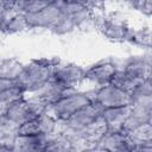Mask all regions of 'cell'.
I'll list each match as a JSON object with an SVG mask.
<instances>
[{"label": "cell", "mask_w": 152, "mask_h": 152, "mask_svg": "<svg viewBox=\"0 0 152 152\" xmlns=\"http://www.w3.org/2000/svg\"><path fill=\"white\" fill-rule=\"evenodd\" d=\"M57 62L55 59H34L24 64L17 77L19 87L26 94L33 93L51 78L53 66Z\"/></svg>", "instance_id": "6da1fadb"}, {"label": "cell", "mask_w": 152, "mask_h": 152, "mask_svg": "<svg viewBox=\"0 0 152 152\" xmlns=\"http://www.w3.org/2000/svg\"><path fill=\"white\" fill-rule=\"evenodd\" d=\"M30 95V94H28ZM48 106L43 103L39 99L33 95L28 97L25 95L24 97L14 101L6 112V118L17 124L18 126L37 118L38 115L46 112Z\"/></svg>", "instance_id": "7a4b0ae2"}, {"label": "cell", "mask_w": 152, "mask_h": 152, "mask_svg": "<svg viewBox=\"0 0 152 152\" xmlns=\"http://www.w3.org/2000/svg\"><path fill=\"white\" fill-rule=\"evenodd\" d=\"M89 102L91 101L88 97L87 93H80L76 90L50 104L46 108V113L50 114L55 120H66L77 109Z\"/></svg>", "instance_id": "3957f363"}, {"label": "cell", "mask_w": 152, "mask_h": 152, "mask_svg": "<svg viewBox=\"0 0 152 152\" xmlns=\"http://www.w3.org/2000/svg\"><path fill=\"white\" fill-rule=\"evenodd\" d=\"M94 101L102 109H104L131 104V96L127 91L121 90L115 86L108 83L96 89Z\"/></svg>", "instance_id": "277c9868"}, {"label": "cell", "mask_w": 152, "mask_h": 152, "mask_svg": "<svg viewBox=\"0 0 152 152\" xmlns=\"http://www.w3.org/2000/svg\"><path fill=\"white\" fill-rule=\"evenodd\" d=\"M100 32L112 42H129L132 27L115 17H102L97 23Z\"/></svg>", "instance_id": "5b68a950"}, {"label": "cell", "mask_w": 152, "mask_h": 152, "mask_svg": "<svg viewBox=\"0 0 152 152\" xmlns=\"http://www.w3.org/2000/svg\"><path fill=\"white\" fill-rule=\"evenodd\" d=\"M30 28H49L51 30L61 19L62 11L58 0H55L43 10L32 13L25 14Z\"/></svg>", "instance_id": "8992f818"}, {"label": "cell", "mask_w": 152, "mask_h": 152, "mask_svg": "<svg viewBox=\"0 0 152 152\" xmlns=\"http://www.w3.org/2000/svg\"><path fill=\"white\" fill-rule=\"evenodd\" d=\"M84 72L86 70L82 69L80 65L72 63H59L57 62L53 66L52 78L59 82L61 84L65 86L66 88L76 89L84 82Z\"/></svg>", "instance_id": "52a82bcc"}, {"label": "cell", "mask_w": 152, "mask_h": 152, "mask_svg": "<svg viewBox=\"0 0 152 152\" xmlns=\"http://www.w3.org/2000/svg\"><path fill=\"white\" fill-rule=\"evenodd\" d=\"M102 112V108L95 102L91 101L80 109H77L74 114H71L66 120H59L62 125L70 131H80L87 125H89L91 121H94L96 118L100 116Z\"/></svg>", "instance_id": "ba28073f"}, {"label": "cell", "mask_w": 152, "mask_h": 152, "mask_svg": "<svg viewBox=\"0 0 152 152\" xmlns=\"http://www.w3.org/2000/svg\"><path fill=\"white\" fill-rule=\"evenodd\" d=\"M95 150L110 151V152H126L134 151L135 144L131 140L128 134L124 131H107L101 138Z\"/></svg>", "instance_id": "9c48e42d"}, {"label": "cell", "mask_w": 152, "mask_h": 152, "mask_svg": "<svg viewBox=\"0 0 152 152\" xmlns=\"http://www.w3.org/2000/svg\"><path fill=\"white\" fill-rule=\"evenodd\" d=\"M152 121V99L142 100L131 104V112L125 120L121 131L129 132L137 126Z\"/></svg>", "instance_id": "30bf717a"}, {"label": "cell", "mask_w": 152, "mask_h": 152, "mask_svg": "<svg viewBox=\"0 0 152 152\" xmlns=\"http://www.w3.org/2000/svg\"><path fill=\"white\" fill-rule=\"evenodd\" d=\"M74 91H76V89L66 88L65 86L61 84L59 82H57L56 80H53L51 77L37 90H34L33 93H30V95L36 96L37 99H39L43 103H45L49 107L50 104L55 103L56 101L61 100L62 97H64Z\"/></svg>", "instance_id": "8fae6325"}, {"label": "cell", "mask_w": 152, "mask_h": 152, "mask_svg": "<svg viewBox=\"0 0 152 152\" xmlns=\"http://www.w3.org/2000/svg\"><path fill=\"white\" fill-rule=\"evenodd\" d=\"M56 120L46 112L38 115L37 118L20 125L18 127V134L24 135H38V134H51L55 132Z\"/></svg>", "instance_id": "7c38bea8"}, {"label": "cell", "mask_w": 152, "mask_h": 152, "mask_svg": "<svg viewBox=\"0 0 152 152\" xmlns=\"http://www.w3.org/2000/svg\"><path fill=\"white\" fill-rule=\"evenodd\" d=\"M118 66L109 61H103L97 64H94L84 72V81L93 83L96 87H102L108 84L116 71Z\"/></svg>", "instance_id": "4fadbf2b"}, {"label": "cell", "mask_w": 152, "mask_h": 152, "mask_svg": "<svg viewBox=\"0 0 152 152\" xmlns=\"http://www.w3.org/2000/svg\"><path fill=\"white\" fill-rule=\"evenodd\" d=\"M121 70L134 81L141 82L151 77V59L148 56L129 57Z\"/></svg>", "instance_id": "5bb4252c"}, {"label": "cell", "mask_w": 152, "mask_h": 152, "mask_svg": "<svg viewBox=\"0 0 152 152\" xmlns=\"http://www.w3.org/2000/svg\"><path fill=\"white\" fill-rule=\"evenodd\" d=\"M51 134H38V135L17 134L12 145V151H19V152L45 151V147L48 145Z\"/></svg>", "instance_id": "9a60e30c"}, {"label": "cell", "mask_w": 152, "mask_h": 152, "mask_svg": "<svg viewBox=\"0 0 152 152\" xmlns=\"http://www.w3.org/2000/svg\"><path fill=\"white\" fill-rule=\"evenodd\" d=\"M30 28L26 15L17 12L14 8H11L1 18V34H15L26 31Z\"/></svg>", "instance_id": "2e32d148"}, {"label": "cell", "mask_w": 152, "mask_h": 152, "mask_svg": "<svg viewBox=\"0 0 152 152\" xmlns=\"http://www.w3.org/2000/svg\"><path fill=\"white\" fill-rule=\"evenodd\" d=\"M129 112H131V104H127V106H120L113 108H104L102 109L100 115L106 121L108 126V131H120Z\"/></svg>", "instance_id": "e0dca14e"}, {"label": "cell", "mask_w": 152, "mask_h": 152, "mask_svg": "<svg viewBox=\"0 0 152 152\" xmlns=\"http://www.w3.org/2000/svg\"><path fill=\"white\" fill-rule=\"evenodd\" d=\"M18 125L7 119L6 116L0 118V144L12 150L13 141L18 134Z\"/></svg>", "instance_id": "ac0fdd59"}, {"label": "cell", "mask_w": 152, "mask_h": 152, "mask_svg": "<svg viewBox=\"0 0 152 152\" xmlns=\"http://www.w3.org/2000/svg\"><path fill=\"white\" fill-rule=\"evenodd\" d=\"M26 93L19 86L0 91V118L6 115L7 109L14 101L24 97Z\"/></svg>", "instance_id": "d6986e66"}, {"label": "cell", "mask_w": 152, "mask_h": 152, "mask_svg": "<svg viewBox=\"0 0 152 152\" xmlns=\"http://www.w3.org/2000/svg\"><path fill=\"white\" fill-rule=\"evenodd\" d=\"M55 0H14L13 1V8L23 14H32L36 13Z\"/></svg>", "instance_id": "ffe728a7"}, {"label": "cell", "mask_w": 152, "mask_h": 152, "mask_svg": "<svg viewBox=\"0 0 152 152\" xmlns=\"http://www.w3.org/2000/svg\"><path fill=\"white\" fill-rule=\"evenodd\" d=\"M23 65L17 58H0V78L17 80Z\"/></svg>", "instance_id": "44dd1931"}, {"label": "cell", "mask_w": 152, "mask_h": 152, "mask_svg": "<svg viewBox=\"0 0 152 152\" xmlns=\"http://www.w3.org/2000/svg\"><path fill=\"white\" fill-rule=\"evenodd\" d=\"M127 134L131 138V140L135 144V146L145 142H152V124H141L135 128L131 129L129 132H127Z\"/></svg>", "instance_id": "7402d4cb"}, {"label": "cell", "mask_w": 152, "mask_h": 152, "mask_svg": "<svg viewBox=\"0 0 152 152\" xmlns=\"http://www.w3.org/2000/svg\"><path fill=\"white\" fill-rule=\"evenodd\" d=\"M131 96V104L135 102H140L142 100L152 99V83H151V77L146 78L141 82H139L133 90L129 93Z\"/></svg>", "instance_id": "603a6c76"}, {"label": "cell", "mask_w": 152, "mask_h": 152, "mask_svg": "<svg viewBox=\"0 0 152 152\" xmlns=\"http://www.w3.org/2000/svg\"><path fill=\"white\" fill-rule=\"evenodd\" d=\"M110 84L115 86L116 88L121 89V90H125L127 91L128 94L133 90V88L139 83L137 81H134L133 78H131L128 75H126L121 69H116V71L114 72L110 82Z\"/></svg>", "instance_id": "cb8c5ba5"}, {"label": "cell", "mask_w": 152, "mask_h": 152, "mask_svg": "<svg viewBox=\"0 0 152 152\" xmlns=\"http://www.w3.org/2000/svg\"><path fill=\"white\" fill-rule=\"evenodd\" d=\"M129 42L134 43L135 45L142 46V48H150L151 46V30L150 27H140L138 30L133 28L131 33Z\"/></svg>", "instance_id": "d4e9b609"}, {"label": "cell", "mask_w": 152, "mask_h": 152, "mask_svg": "<svg viewBox=\"0 0 152 152\" xmlns=\"http://www.w3.org/2000/svg\"><path fill=\"white\" fill-rule=\"evenodd\" d=\"M133 7L140 13L150 17L152 13V0H135Z\"/></svg>", "instance_id": "484cf974"}, {"label": "cell", "mask_w": 152, "mask_h": 152, "mask_svg": "<svg viewBox=\"0 0 152 152\" xmlns=\"http://www.w3.org/2000/svg\"><path fill=\"white\" fill-rule=\"evenodd\" d=\"M19 86L17 80H8V78H0V91L2 90H6V89H10V88H13V87H17Z\"/></svg>", "instance_id": "4316f807"}, {"label": "cell", "mask_w": 152, "mask_h": 152, "mask_svg": "<svg viewBox=\"0 0 152 152\" xmlns=\"http://www.w3.org/2000/svg\"><path fill=\"white\" fill-rule=\"evenodd\" d=\"M11 8H13V5L6 0H0V18H2Z\"/></svg>", "instance_id": "83f0119b"}, {"label": "cell", "mask_w": 152, "mask_h": 152, "mask_svg": "<svg viewBox=\"0 0 152 152\" xmlns=\"http://www.w3.org/2000/svg\"><path fill=\"white\" fill-rule=\"evenodd\" d=\"M88 1H89L90 6L94 7V6H99V5L103 4V2H106V1H108V0H88Z\"/></svg>", "instance_id": "f1b7e54d"}, {"label": "cell", "mask_w": 152, "mask_h": 152, "mask_svg": "<svg viewBox=\"0 0 152 152\" xmlns=\"http://www.w3.org/2000/svg\"><path fill=\"white\" fill-rule=\"evenodd\" d=\"M65 1H70V2H81V4H86V5H89V6H90V4H89L88 0H65ZM90 7H91V6H90Z\"/></svg>", "instance_id": "f546056e"}, {"label": "cell", "mask_w": 152, "mask_h": 152, "mask_svg": "<svg viewBox=\"0 0 152 152\" xmlns=\"http://www.w3.org/2000/svg\"><path fill=\"white\" fill-rule=\"evenodd\" d=\"M120 1H122V2H125V4H128V5H131V6H133L134 2H135V0H120Z\"/></svg>", "instance_id": "4dcf8cb0"}, {"label": "cell", "mask_w": 152, "mask_h": 152, "mask_svg": "<svg viewBox=\"0 0 152 152\" xmlns=\"http://www.w3.org/2000/svg\"><path fill=\"white\" fill-rule=\"evenodd\" d=\"M0 151H12L10 147H7V146H5V145H1L0 144Z\"/></svg>", "instance_id": "1f68e13d"}, {"label": "cell", "mask_w": 152, "mask_h": 152, "mask_svg": "<svg viewBox=\"0 0 152 152\" xmlns=\"http://www.w3.org/2000/svg\"><path fill=\"white\" fill-rule=\"evenodd\" d=\"M6 1H8V2H11V4L13 5V1H14V0H6Z\"/></svg>", "instance_id": "d6a6232c"}, {"label": "cell", "mask_w": 152, "mask_h": 152, "mask_svg": "<svg viewBox=\"0 0 152 152\" xmlns=\"http://www.w3.org/2000/svg\"><path fill=\"white\" fill-rule=\"evenodd\" d=\"M0 34H1V18H0Z\"/></svg>", "instance_id": "836d02e7"}]
</instances>
